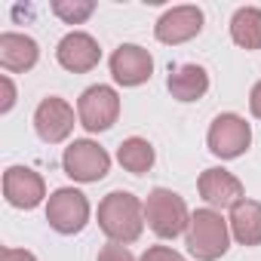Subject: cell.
I'll return each instance as SVG.
<instances>
[{
  "label": "cell",
  "mask_w": 261,
  "mask_h": 261,
  "mask_svg": "<svg viewBox=\"0 0 261 261\" xmlns=\"http://www.w3.org/2000/svg\"><path fill=\"white\" fill-rule=\"evenodd\" d=\"M37 43L25 34H0V65H4L7 71H31L37 65Z\"/></svg>",
  "instance_id": "obj_14"
},
{
  "label": "cell",
  "mask_w": 261,
  "mask_h": 261,
  "mask_svg": "<svg viewBox=\"0 0 261 261\" xmlns=\"http://www.w3.org/2000/svg\"><path fill=\"white\" fill-rule=\"evenodd\" d=\"M142 261H185L175 249H169V246H151L145 255H142Z\"/></svg>",
  "instance_id": "obj_21"
},
{
  "label": "cell",
  "mask_w": 261,
  "mask_h": 261,
  "mask_svg": "<svg viewBox=\"0 0 261 261\" xmlns=\"http://www.w3.org/2000/svg\"><path fill=\"white\" fill-rule=\"evenodd\" d=\"M56 56H59V65H62V68H68V71H74V74H86V71H92V68L98 65L101 49H98V43H95L89 34L71 31V34L62 37Z\"/></svg>",
  "instance_id": "obj_12"
},
{
  "label": "cell",
  "mask_w": 261,
  "mask_h": 261,
  "mask_svg": "<svg viewBox=\"0 0 261 261\" xmlns=\"http://www.w3.org/2000/svg\"><path fill=\"white\" fill-rule=\"evenodd\" d=\"M53 13L65 22V25H80V22H86L92 13H95V4L92 0H56L53 4Z\"/></svg>",
  "instance_id": "obj_19"
},
{
  "label": "cell",
  "mask_w": 261,
  "mask_h": 261,
  "mask_svg": "<svg viewBox=\"0 0 261 261\" xmlns=\"http://www.w3.org/2000/svg\"><path fill=\"white\" fill-rule=\"evenodd\" d=\"M111 74L123 86H142L154 74V59L148 49H142L136 43H123L111 56Z\"/></svg>",
  "instance_id": "obj_9"
},
{
  "label": "cell",
  "mask_w": 261,
  "mask_h": 261,
  "mask_svg": "<svg viewBox=\"0 0 261 261\" xmlns=\"http://www.w3.org/2000/svg\"><path fill=\"white\" fill-rule=\"evenodd\" d=\"M34 129L46 145L65 142L71 136V129H74V108L59 95L43 98L37 105V111H34Z\"/></svg>",
  "instance_id": "obj_8"
},
{
  "label": "cell",
  "mask_w": 261,
  "mask_h": 261,
  "mask_svg": "<svg viewBox=\"0 0 261 261\" xmlns=\"http://www.w3.org/2000/svg\"><path fill=\"white\" fill-rule=\"evenodd\" d=\"M0 89H4V101H0V111L7 114V111L16 105V86H13L10 77H0Z\"/></svg>",
  "instance_id": "obj_22"
},
{
  "label": "cell",
  "mask_w": 261,
  "mask_h": 261,
  "mask_svg": "<svg viewBox=\"0 0 261 261\" xmlns=\"http://www.w3.org/2000/svg\"><path fill=\"white\" fill-rule=\"evenodd\" d=\"M62 166L65 172L74 178V181H98L108 175L111 169V157L105 148H98L95 142L89 139H80V142H71L65 148V157H62Z\"/></svg>",
  "instance_id": "obj_4"
},
{
  "label": "cell",
  "mask_w": 261,
  "mask_h": 261,
  "mask_svg": "<svg viewBox=\"0 0 261 261\" xmlns=\"http://www.w3.org/2000/svg\"><path fill=\"white\" fill-rule=\"evenodd\" d=\"M200 194H203V200L209 203V206H221V209H233L240 200H246L243 197V181L233 175V172H227V169H206L203 175H200Z\"/></svg>",
  "instance_id": "obj_13"
},
{
  "label": "cell",
  "mask_w": 261,
  "mask_h": 261,
  "mask_svg": "<svg viewBox=\"0 0 261 261\" xmlns=\"http://www.w3.org/2000/svg\"><path fill=\"white\" fill-rule=\"evenodd\" d=\"M98 227L111 237V243H136L145 227V206L136 194L114 191L98 203Z\"/></svg>",
  "instance_id": "obj_1"
},
{
  "label": "cell",
  "mask_w": 261,
  "mask_h": 261,
  "mask_svg": "<svg viewBox=\"0 0 261 261\" xmlns=\"http://www.w3.org/2000/svg\"><path fill=\"white\" fill-rule=\"evenodd\" d=\"M230 233L243 246H261V203L240 200L230 209Z\"/></svg>",
  "instance_id": "obj_15"
},
{
  "label": "cell",
  "mask_w": 261,
  "mask_h": 261,
  "mask_svg": "<svg viewBox=\"0 0 261 261\" xmlns=\"http://www.w3.org/2000/svg\"><path fill=\"white\" fill-rule=\"evenodd\" d=\"M145 221L151 224V230L163 240H172L178 237L188 224H191V215H188V206L178 194L166 191V188H157L148 194V203H145Z\"/></svg>",
  "instance_id": "obj_3"
},
{
  "label": "cell",
  "mask_w": 261,
  "mask_h": 261,
  "mask_svg": "<svg viewBox=\"0 0 261 261\" xmlns=\"http://www.w3.org/2000/svg\"><path fill=\"white\" fill-rule=\"evenodd\" d=\"M230 37L243 49H261V10L243 7L230 19Z\"/></svg>",
  "instance_id": "obj_17"
},
{
  "label": "cell",
  "mask_w": 261,
  "mask_h": 261,
  "mask_svg": "<svg viewBox=\"0 0 261 261\" xmlns=\"http://www.w3.org/2000/svg\"><path fill=\"white\" fill-rule=\"evenodd\" d=\"M4 197L16 209H34L46 197V188H43V178L34 169H28V166H10L4 172Z\"/></svg>",
  "instance_id": "obj_10"
},
{
  "label": "cell",
  "mask_w": 261,
  "mask_h": 261,
  "mask_svg": "<svg viewBox=\"0 0 261 261\" xmlns=\"http://www.w3.org/2000/svg\"><path fill=\"white\" fill-rule=\"evenodd\" d=\"M46 221L59 233H80L86 227V221H89V200L74 188H59L49 197Z\"/></svg>",
  "instance_id": "obj_6"
},
{
  "label": "cell",
  "mask_w": 261,
  "mask_h": 261,
  "mask_svg": "<svg viewBox=\"0 0 261 261\" xmlns=\"http://www.w3.org/2000/svg\"><path fill=\"white\" fill-rule=\"evenodd\" d=\"M249 108H252V114L261 120V83H255V86H252V95H249Z\"/></svg>",
  "instance_id": "obj_24"
},
{
  "label": "cell",
  "mask_w": 261,
  "mask_h": 261,
  "mask_svg": "<svg viewBox=\"0 0 261 261\" xmlns=\"http://www.w3.org/2000/svg\"><path fill=\"white\" fill-rule=\"evenodd\" d=\"M252 145V129L240 114H218L209 126V151L221 160L240 157Z\"/></svg>",
  "instance_id": "obj_5"
},
{
  "label": "cell",
  "mask_w": 261,
  "mask_h": 261,
  "mask_svg": "<svg viewBox=\"0 0 261 261\" xmlns=\"http://www.w3.org/2000/svg\"><path fill=\"white\" fill-rule=\"evenodd\" d=\"M117 160H120V166L126 172L142 175V172H148L154 166V148L145 139H126L120 145V151H117Z\"/></svg>",
  "instance_id": "obj_18"
},
{
  "label": "cell",
  "mask_w": 261,
  "mask_h": 261,
  "mask_svg": "<svg viewBox=\"0 0 261 261\" xmlns=\"http://www.w3.org/2000/svg\"><path fill=\"white\" fill-rule=\"evenodd\" d=\"M230 230L215 209H197L188 224V252L200 261H215L227 252Z\"/></svg>",
  "instance_id": "obj_2"
},
{
  "label": "cell",
  "mask_w": 261,
  "mask_h": 261,
  "mask_svg": "<svg viewBox=\"0 0 261 261\" xmlns=\"http://www.w3.org/2000/svg\"><path fill=\"white\" fill-rule=\"evenodd\" d=\"M0 261H37L31 252H25V249H13V246H7L4 252H0Z\"/></svg>",
  "instance_id": "obj_23"
},
{
  "label": "cell",
  "mask_w": 261,
  "mask_h": 261,
  "mask_svg": "<svg viewBox=\"0 0 261 261\" xmlns=\"http://www.w3.org/2000/svg\"><path fill=\"white\" fill-rule=\"evenodd\" d=\"M98 261H136V258H133V252H129L123 243H108L98 252Z\"/></svg>",
  "instance_id": "obj_20"
},
{
  "label": "cell",
  "mask_w": 261,
  "mask_h": 261,
  "mask_svg": "<svg viewBox=\"0 0 261 261\" xmlns=\"http://www.w3.org/2000/svg\"><path fill=\"white\" fill-rule=\"evenodd\" d=\"M77 114H80V123L89 129V133H105L117 123V114H120V98L111 86H89L80 101H77Z\"/></svg>",
  "instance_id": "obj_7"
},
{
  "label": "cell",
  "mask_w": 261,
  "mask_h": 261,
  "mask_svg": "<svg viewBox=\"0 0 261 261\" xmlns=\"http://www.w3.org/2000/svg\"><path fill=\"white\" fill-rule=\"evenodd\" d=\"M166 86H169L172 98H178V101H197L209 89V74L200 65H181V68H175L169 74Z\"/></svg>",
  "instance_id": "obj_16"
},
{
  "label": "cell",
  "mask_w": 261,
  "mask_h": 261,
  "mask_svg": "<svg viewBox=\"0 0 261 261\" xmlns=\"http://www.w3.org/2000/svg\"><path fill=\"white\" fill-rule=\"evenodd\" d=\"M203 31V10L200 7H172L169 13L160 16L154 25V34L160 43H185Z\"/></svg>",
  "instance_id": "obj_11"
}]
</instances>
